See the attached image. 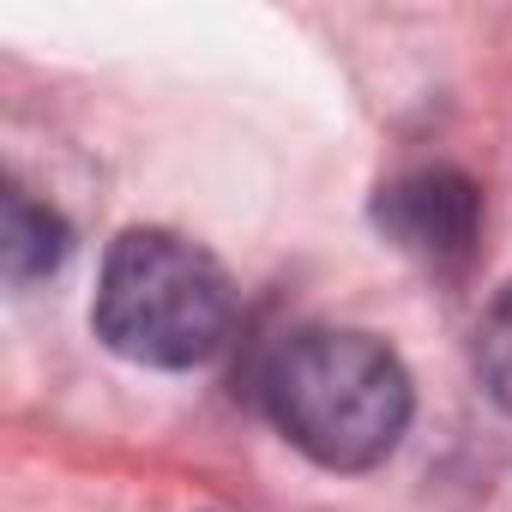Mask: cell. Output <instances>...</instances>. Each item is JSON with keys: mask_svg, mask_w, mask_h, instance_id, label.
Wrapping results in <instances>:
<instances>
[{"mask_svg": "<svg viewBox=\"0 0 512 512\" xmlns=\"http://www.w3.org/2000/svg\"><path fill=\"white\" fill-rule=\"evenodd\" d=\"M374 229L428 272H464L482 241V187L452 163H422L374 193Z\"/></svg>", "mask_w": 512, "mask_h": 512, "instance_id": "3", "label": "cell"}, {"mask_svg": "<svg viewBox=\"0 0 512 512\" xmlns=\"http://www.w3.org/2000/svg\"><path fill=\"white\" fill-rule=\"evenodd\" d=\"M278 434L326 470H374L398 452L416 392L398 350L356 326L284 332L260 368Z\"/></svg>", "mask_w": 512, "mask_h": 512, "instance_id": "1", "label": "cell"}, {"mask_svg": "<svg viewBox=\"0 0 512 512\" xmlns=\"http://www.w3.org/2000/svg\"><path fill=\"white\" fill-rule=\"evenodd\" d=\"M235 278L199 241L139 223L121 229L103 253L91 302L97 338L139 368H205L235 338Z\"/></svg>", "mask_w": 512, "mask_h": 512, "instance_id": "2", "label": "cell"}, {"mask_svg": "<svg viewBox=\"0 0 512 512\" xmlns=\"http://www.w3.org/2000/svg\"><path fill=\"white\" fill-rule=\"evenodd\" d=\"M73 253V229L55 205L31 199L25 187H7V223H0V266H7V284L25 290L37 278H55Z\"/></svg>", "mask_w": 512, "mask_h": 512, "instance_id": "4", "label": "cell"}, {"mask_svg": "<svg viewBox=\"0 0 512 512\" xmlns=\"http://www.w3.org/2000/svg\"><path fill=\"white\" fill-rule=\"evenodd\" d=\"M476 380L512 416V284L488 302V314L476 326Z\"/></svg>", "mask_w": 512, "mask_h": 512, "instance_id": "5", "label": "cell"}]
</instances>
